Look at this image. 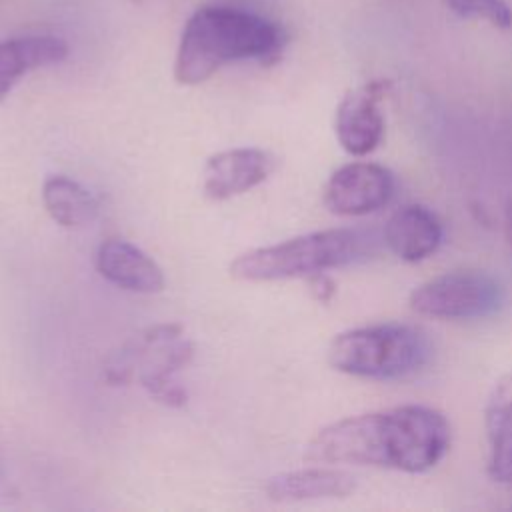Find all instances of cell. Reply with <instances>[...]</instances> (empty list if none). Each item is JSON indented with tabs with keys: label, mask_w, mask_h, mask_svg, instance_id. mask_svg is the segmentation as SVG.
Returning a JSON list of instances; mask_svg holds the SVG:
<instances>
[{
	"label": "cell",
	"mask_w": 512,
	"mask_h": 512,
	"mask_svg": "<svg viewBox=\"0 0 512 512\" xmlns=\"http://www.w3.org/2000/svg\"><path fill=\"white\" fill-rule=\"evenodd\" d=\"M448 418L424 404H404L336 420L304 448L316 464H356L406 474L432 470L450 448Z\"/></svg>",
	"instance_id": "cell-1"
},
{
	"label": "cell",
	"mask_w": 512,
	"mask_h": 512,
	"mask_svg": "<svg viewBox=\"0 0 512 512\" xmlns=\"http://www.w3.org/2000/svg\"><path fill=\"white\" fill-rule=\"evenodd\" d=\"M288 46V32L268 16L234 4H206L184 24L174 78L194 86L208 80L222 66L254 60L276 64Z\"/></svg>",
	"instance_id": "cell-2"
},
{
	"label": "cell",
	"mask_w": 512,
	"mask_h": 512,
	"mask_svg": "<svg viewBox=\"0 0 512 512\" xmlns=\"http://www.w3.org/2000/svg\"><path fill=\"white\" fill-rule=\"evenodd\" d=\"M368 244L366 234L360 230H318L246 252L230 264V274L246 282L308 278L362 260Z\"/></svg>",
	"instance_id": "cell-3"
},
{
	"label": "cell",
	"mask_w": 512,
	"mask_h": 512,
	"mask_svg": "<svg viewBox=\"0 0 512 512\" xmlns=\"http://www.w3.org/2000/svg\"><path fill=\"white\" fill-rule=\"evenodd\" d=\"M432 354L426 332L404 322H380L340 332L328 348L338 372L370 380H396L418 372Z\"/></svg>",
	"instance_id": "cell-4"
},
{
	"label": "cell",
	"mask_w": 512,
	"mask_h": 512,
	"mask_svg": "<svg viewBox=\"0 0 512 512\" xmlns=\"http://www.w3.org/2000/svg\"><path fill=\"white\" fill-rule=\"evenodd\" d=\"M192 356L194 344L180 324H158L114 352L104 366V378L110 384H126L136 374L150 396L166 406L180 408L186 404V390L176 380V372Z\"/></svg>",
	"instance_id": "cell-5"
},
{
	"label": "cell",
	"mask_w": 512,
	"mask_h": 512,
	"mask_svg": "<svg viewBox=\"0 0 512 512\" xmlns=\"http://www.w3.org/2000/svg\"><path fill=\"white\" fill-rule=\"evenodd\" d=\"M420 316L438 320H474L504 306V286L480 270H452L418 284L408 296Z\"/></svg>",
	"instance_id": "cell-6"
},
{
	"label": "cell",
	"mask_w": 512,
	"mask_h": 512,
	"mask_svg": "<svg viewBox=\"0 0 512 512\" xmlns=\"http://www.w3.org/2000/svg\"><path fill=\"white\" fill-rule=\"evenodd\" d=\"M394 174L376 162H348L324 186V206L336 216H364L384 208L394 196Z\"/></svg>",
	"instance_id": "cell-7"
},
{
	"label": "cell",
	"mask_w": 512,
	"mask_h": 512,
	"mask_svg": "<svg viewBox=\"0 0 512 512\" xmlns=\"http://www.w3.org/2000/svg\"><path fill=\"white\" fill-rule=\"evenodd\" d=\"M386 80H370L348 90L334 116V132L350 156H366L378 148L384 136L380 102L388 94Z\"/></svg>",
	"instance_id": "cell-8"
},
{
	"label": "cell",
	"mask_w": 512,
	"mask_h": 512,
	"mask_svg": "<svg viewBox=\"0 0 512 512\" xmlns=\"http://www.w3.org/2000/svg\"><path fill=\"white\" fill-rule=\"evenodd\" d=\"M276 170V158L260 148H234L214 154L202 172L210 200H228L262 184Z\"/></svg>",
	"instance_id": "cell-9"
},
{
	"label": "cell",
	"mask_w": 512,
	"mask_h": 512,
	"mask_svg": "<svg viewBox=\"0 0 512 512\" xmlns=\"http://www.w3.org/2000/svg\"><path fill=\"white\" fill-rule=\"evenodd\" d=\"M96 270L108 282L130 292L152 294L164 288L162 268L138 246L120 238H108L98 246Z\"/></svg>",
	"instance_id": "cell-10"
},
{
	"label": "cell",
	"mask_w": 512,
	"mask_h": 512,
	"mask_svg": "<svg viewBox=\"0 0 512 512\" xmlns=\"http://www.w3.org/2000/svg\"><path fill=\"white\" fill-rule=\"evenodd\" d=\"M488 444L486 474L492 482L512 486V372L502 374L484 406Z\"/></svg>",
	"instance_id": "cell-11"
},
{
	"label": "cell",
	"mask_w": 512,
	"mask_h": 512,
	"mask_svg": "<svg viewBox=\"0 0 512 512\" xmlns=\"http://www.w3.org/2000/svg\"><path fill=\"white\" fill-rule=\"evenodd\" d=\"M442 224L438 216L422 204L398 208L384 226L388 250L404 262H422L442 244Z\"/></svg>",
	"instance_id": "cell-12"
},
{
	"label": "cell",
	"mask_w": 512,
	"mask_h": 512,
	"mask_svg": "<svg viewBox=\"0 0 512 512\" xmlns=\"http://www.w3.org/2000/svg\"><path fill=\"white\" fill-rule=\"evenodd\" d=\"M264 490L272 502L282 504L328 500L350 496L356 490V480L344 470L318 466L276 474L268 478Z\"/></svg>",
	"instance_id": "cell-13"
},
{
	"label": "cell",
	"mask_w": 512,
	"mask_h": 512,
	"mask_svg": "<svg viewBox=\"0 0 512 512\" xmlns=\"http://www.w3.org/2000/svg\"><path fill=\"white\" fill-rule=\"evenodd\" d=\"M68 56V46L58 36H20L0 42V100L32 70L58 64Z\"/></svg>",
	"instance_id": "cell-14"
},
{
	"label": "cell",
	"mask_w": 512,
	"mask_h": 512,
	"mask_svg": "<svg viewBox=\"0 0 512 512\" xmlns=\"http://www.w3.org/2000/svg\"><path fill=\"white\" fill-rule=\"evenodd\" d=\"M42 202L50 218L64 228H82L98 216V200L66 176H50L44 182Z\"/></svg>",
	"instance_id": "cell-15"
},
{
	"label": "cell",
	"mask_w": 512,
	"mask_h": 512,
	"mask_svg": "<svg viewBox=\"0 0 512 512\" xmlns=\"http://www.w3.org/2000/svg\"><path fill=\"white\" fill-rule=\"evenodd\" d=\"M446 8L464 20H482L498 30L512 28V6L506 0H444Z\"/></svg>",
	"instance_id": "cell-16"
},
{
	"label": "cell",
	"mask_w": 512,
	"mask_h": 512,
	"mask_svg": "<svg viewBox=\"0 0 512 512\" xmlns=\"http://www.w3.org/2000/svg\"><path fill=\"white\" fill-rule=\"evenodd\" d=\"M308 280H310V290H312V294H314V298L316 300H320V302H328L332 296H334V292H336V284L332 282V278L330 276H326L324 272H320V274H312V276H308Z\"/></svg>",
	"instance_id": "cell-17"
},
{
	"label": "cell",
	"mask_w": 512,
	"mask_h": 512,
	"mask_svg": "<svg viewBox=\"0 0 512 512\" xmlns=\"http://www.w3.org/2000/svg\"><path fill=\"white\" fill-rule=\"evenodd\" d=\"M504 228H506L508 244L512 248V200H508L506 206H504Z\"/></svg>",
	"instance_id": "cell-18"
},
{
	"label": "cell",
	"mask_w": 512,
	"mask_h": 512,
	"mask_svg": "<svg viewBox=\"0 0 512 512\" xmlns=\"http://www.w3.org/2000/svg\"><path fill=\"white\" fill-rule=\"evenodd\" d=\"M0 478H2V468H0Z\"/></svg>",
	"instance_id": "cell-19"
}]
</instances>
